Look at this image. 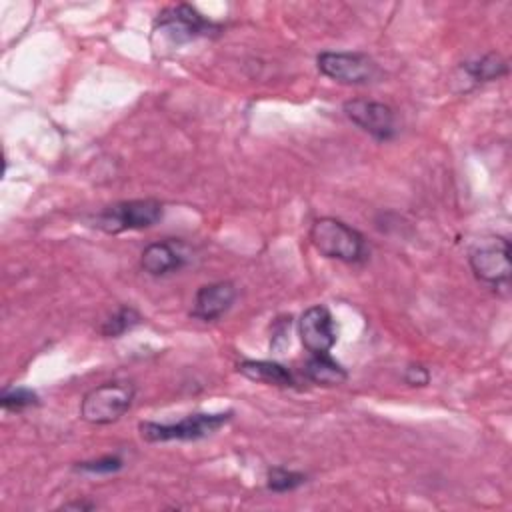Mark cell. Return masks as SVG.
<instances>
[{
    "instance_id": "cell-18",
    "label": "cell",
    "mask_w": 512,
    "mask_h": 512,
    "mask_svg": "<svg viewBox=\"0 0 512 512\" xmlns=\"http://www.w3.org/2000/svg\"><path fill=\"white\" fill-rule=\"evenodd\" d=\"M124 466V460L116 454H108L96 460H86V462H78L74 468L78 472H86V474H112L118 472Z\"/></svg>"
},
{
    "instance_id": "cell-6",
    "label": "cell",
    "mask_w": 512,
    "mask_h": 512,
    "mask_svg": "<svg viewBox=\"0 0 512 512\" xmlns=\"http://www.w3.org/2000/svg\"><path fill=\"white\" fill-rule=\"evenodd\" d=\"M472 274L496 288L506 286L510 280V240L506 236H488L476 242L468 254Z\"/></svg>"
},
{
    "instance_id": "cell-4",
    "label": "cell",
    "mask_w": 512,
    "mask_h": 512,
    "mask_svg": "<svg viewBox=\"0 0 512 512\" xmlns=\"http://www.w3.org/2000/svg\"><path fill=\"white\" fill-rule=\"evenodd\" d=\"M232 418V410L218 412V414H190L178 422H140L138 430L146 442H168V440H200L216 430H220L224 424H228Z\"/></svg>"
},
{
    "instance_id": "cell-16",
    "label": "cell",
    "mask_w": 512,
    "mask_h": 512,
    "mask_svg": "<svg viewBox=\"0 0 512 512\" xmlns=\"http://www.w3.org/2000/svg\"><path fill=\"white\" fill-rule=\"evenodd\" d=\"M304 482H306V474L296 472V470H288L284 466L270 468L268 476H266V488L272 490V492H278V494L292 492L298 486H302Z\"/></svg>"
},
{
    "instance_id": "cell-20",
    "label": "cell",
    "mask_w": 512,
    "mask_h": 512,
    "mask_svg": "<svg viewBox=\"0 0 512 512\" xmlns=\"http://www.w3.org/2000/svg\"><path fill=\"white\" fill-rule=\"evenodd\" d=\"M62 508L64 510H70V508H74V510H90V508H94V504L92 502H70V504H64Z\"/></svg>"
},
{
    "instance_id": "cell-10",
    "label": "cell",
    "mask_w": 512,
    "mask_h": 512,
    "mask_svg": "<svg viewBox=\"0 0 512 512\" xmlns=\"http://www.w3.org/2000/svg\"><path fill=\"white\" fill-rule=\"evenodd\" d=\"M234 300H236V286L230 280L204 284L194 294L190 316L202 322H214L232 308Z\"/></svg>"
},
{
    "instance_id": "cell-7",
    "label": "cell",
    "mask_w": 512,
    "mask_h": 512,
    "mask_svg": "<svg viewBox=\"0 0 512 512\" xmlns=\"http://www.w3.org/2000/svg\"><path fill=\"white\" fill-rule=\"evenodd\" d=\"M316 66L320 74L326 78L348 84V86H358V84H368L376 78L378 66L376 62L362 52H320L316 58Z\"/></svg>"
},
{
    "instance_id": "cell-5",
    "label": "cell",
    "mask_w": 512,
    "mask_h": 512,
    "mask_svg": "<svg viewBox=\"0 0 512 512\" xmlns=\"http://www.w3.org/2000/svg\"><path fill=\"white\" fill-rule=\"evenodd\" d=\"M220 28L222 26L218 22L206 18L192 4L168 6L154 20V30L176 46L192 42L196 38L216 36Z\"/></svg>"
},
{
    "instance_id": "cell-13",
    "label": "cell",
    "mask_w": 512,
    "mask_h": 512,
    "mask_svg": "<svg viewBox=\"0 0 512 512\" xmlns=\"http://www.w3.org/2000/svg\"><path fill=\"white\" fill-rule=\"evenodd\" d=\"M304 376L318 386H338L346 382L348 372L328 352V354H310V358L304 364Z\"/></svg>"
},
{
    "instance_id": "cell-17",
    "label": "cell",
    "mask_w": 512,
    "mask_h": 512,
    "mask_svg": "<svg viewBox=\"0 0 512 512\" xmlns=\"http://www.w3.org/2000/svg\"><path fill=\"white\" fill-rule=\"evenodd\" d=\"M38 402H40L38 394L24 386L6 388V390H2V396H0V404L6 412H22L30 406H36Z\"/></svg>"
},
{
    "instance_id": "cell-14",
    "label": "cell",
    "mask_w": 512,
    "mask_h": 512,
    "mask_svg": "<svg viewBox=\"0 0 512 512\" xmlns=\"http://www.w3.org/2000/svg\"><path fill=\"white\" fill-rule=\"evenodd\" d=\"M462 72L468 76L470 82L474 84H484L498 80L508 74V64L500 54H486L482 58H476L472 62L462 64Z\"/></svg>"
},
{
    "instance_id": "cell-1",
    "label": "cell",
    "mask_w": 512,
    "mask_h": 512,
    "mask_svg": "<svg viewBox=\"0 0 512 512\" xmlns=\"http://www.w3.org/2000/svg\"><path fill=\"white\" fill-rule=\"evenodd\" d=\"M308 238L324 258L340 260L346 264H358L364 262L368 256L364 236L356 228L338 218L324 216L314 220V224L308 230Z\"/></svg>"
},
{
    "instance_id": "cell-11",
    "label": "cell",
    "mask_w": 512,
    "mask_h": 512,
    "mask_svg": "<svg viewBox=\"0 0 512 512\" xmlns=\"http://www.w3.org/2000/svg\"><path fill=\"white\" fill-rule=\"evenodd\" d=\"M186 264V256L172 240L152 242L140 254V266L150 276H166L178 272Z\"/></svg>"
},
{
    "instance_id": "cell-15",
    "label": "cell",
    "mask_w": 512,
    "mask_h": 512,
    "mask_svg": "<svg viewBox=\"0 0 512 512\" xmlns=\"http://www.w3.org/2000/svg\"><path fill=\"white\" fill-rule=\"evenodd\" d=\"M142 322V316L136 308L132 306H120L114 314H110L102 326H100V334L106 338H118L122 334H126L128 330L136 328Z\"/></svg>"
},
{
    "instance_id": "cell-8",
    "label": "cell",
    "mask_w": 512,
    "mask_h": 512,
    "mask_svg": "<svg viewBox=\"0 0 512 512\" xmlns=\"http://www.w3.org/2000/svg\"><path fill=\"white\" fill-rule=\"evenodd\" d=\"M342 110L350 122L380 142L392 140L396 136V114L384 102L352 98L344 102Z\"/></svg>"
},
{
    "instance_id": "cell-19",
    "label": "cell",
    "mask_w": 512,
    "mask_h": 512,
    "mask_svg": "<svg viewBox=\"0 0 512 512\" xmlns=\"http://www.w3.org/2000/svg\"><path fill=\"white\" fill-rule=\"evenodd\" d=\"M402 378H404V382H406L408 386H418V388H422V386H426V384L430 382V370H428L424 364L412 362V364H408V366L404 368Z\"/></svg>"
},
{
    "instance_id": "cell-9",
    "label": "cell",
    "mask_w": 512,
    "mask_h": 512,
    "mask_svg": "<svg viewBox=\"0 0 512 512\" xmlns=\"http://www.w3.org/2000/svg\"><path fill=\"white\" fill-rule=\"evenodd\" d=\"M298 336L310 354H328L338 340L332 312L322 304L306 308L298 320Z\"/></svg>"
},
{
    "instance_id": "cell-3",
    "label": "cell",
    "mask_w": 512,
    "mask_h": 512,
    "mask_svg": "<svg viewBox=\"0 0 512 512\" xmlns=\"http://www.w3.org/2000/svg\"><path fill=\"white\" fill-rule=\"evenodd\" d=\"M134 394L136 390L130 382H104L84 394L80 418L88 424H112L130 410Z\"/></svg>"
},
{
    "instance_id": "cell-12",
    "label": "cell",
    "mask_w": 512,
    "mask_h": 512,
    "mask_svg": "<svg viewBox=\"0 0 512 512\" xmlns=\"http://www.w3.org/2000/svg\"><path fill=\"white\" fill-rule=\"evenodd\" d=\"M238 372L252 382L288 388L296 384V378L290 368L274 360H242L238 364Z\"/></svg>"
},
{
    "instance_id": "cell-2",
    "label": "cell",
    "mask_w": 512,
    "mask_h": 512,
    "mask_svg": "<svg viewBox=\"0 0 512 512\" xmlns=\"http://www.w3.org/2000/svg\"><path fill=\"white\" fill-rule=\"evenodd\" d=\"M164 214L162 202L154 198L122 200L102 208L94 216V226L106 234H120L126 230H142L154 226Z\"/></svg>"
}]
</instances>
